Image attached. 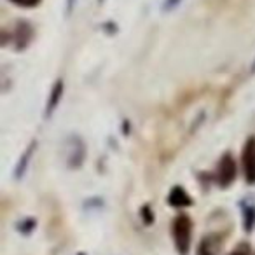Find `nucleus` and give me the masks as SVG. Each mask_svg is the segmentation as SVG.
Wrapping results in <instances>:
<instances>
[{"instance_id": "1", "label": "nucleus", "mask_w": 255, "mask_h": 255, "mask_svg": "<svg viewBox=\"0 0 255 255\" xmlns=\"http://www.w3.org/2000/svg\"><path fill=\"white\" fill-rule=\"evenodd\" d=\"M173 238L178 254L187 255L192 238V222L187 215H178L173 222Z\"/></svg>"}, {"instance_id": "2", "label": "nucleus", "mask_w": 255, "mask_h": 255, "mask_svg": "<svg viewBox=\"0 0 255 255\" xmlns=\"http://www.w3.org/2000/svg\"><path fill=\"white\" fill-rule=\"evenodd\" d=\"M236 178V161L231 154H224L217 170V180L220 187H229Z\"/></svg>"}, {"instance_id": "3", "label": "nucleus", "mask_w": 255, "mask_h": 255, "mask_svg": "<svg viewBox=\"0 0 255 255\" xmlns=\"http://www.w3.org/2000/svg\"><path fill=\"white\" fill-rule=\"evenodd\" d=\"M65 152H67V164L70 168H79L82 164L86 157V147L82 143L81 138L77 136H72L67 140V147H65Z\"/></svg>"}, {"instance_id": "4", "label": "nucleus", "mask_w": 255, "mask_h": 255, "mask_svg": "<svg viewBox=\"0 0 255 255\" xmlns=\"http://www.w3.org/2000/svg\"><path fill=\"white\" fill-rule=\"evenodd\" d=\"M243 170L248 184H255V136H250L245 143Z\"/></svg>"}, {"instance_id": "5", "label": "nucleus", "mask_w": 255, "mask_h": 255, "mask_svg": "<svg viewBox=\"0 0 255 255\" xmlns=\"http://www.w3.org/2000/svg\"><path fill=\"white\" fill-rule=\"evenodd\" d=\"M12 37H14V42H16V46H18V49H23V47L28 46V42H30L32 26L26 21H19L18 25H16V30H14V33H12Z\"/></svg>"}, {"instance_id": "6", "label": "nucleus", "mask_w": 255, "mask_h": 255, "mask_svg": "<svg viewBox=\"0 0 255 255\" xmlns=\"http://www.w3.org/2000/svg\"><path fill=\"white\" fill-rule=\"evenodd\" d=\"M168 203H170L173 208H184V206H189L192 203L191 196L185 192V189L182 187H173V191L168 196Z\"/></svg>"}, {"instance_id": "7", "label": "nucleus", "mask_w": 255, "mask_h": 255, "mask_svg": "<svg viewBox=\"0 0 255 255\" xmlns=\"http://www.w3.org/2000/svg\"><path fill=\"white\" fill-rule=\"evenodd\" d=\"M61 95H63V81H56L51 89L49 100H47V107H46V117H51V114L56 110L58 103L61 100Z\"/></svg>"}, {"instance_id": "8", "label": "nucleus", "mask_w": 255, "mask_h": 255, "mask_svg": "<svg viewBox=\"0 0 255 255\" xmlns=\"http://www.w3.org/2000/svg\"><path fill=\"white\" fill-rule=\"evenodd\" d=\"M35 147H37V142H32V143H30L28 149L25 150V154L21 156V159H19L18 166H16V170H14L16 178H21L23 175H25L26 166H28V163H30V157H32V154L35 152Z\"/></svg>"}, {"instance_id": "9", "label": "nucleus", "mask_w": 255, "mask_h": 255, "mask_svg": "<svg viewBox=\"0 0 255 255\" xmlns=\"http://www.w3.org/2000/svg\"><path fill=\"white\" fill-rule=\"evenodd\" d=\"M243 217H245V231L250 233L255 227V206H243Z\"/></svg>"}, {"instance_id": "10", "label": "nucleus", "mask_w": 255, "mask_h": 255, "mask_svg": "<svg viewBox=\"0 0 255 255\" xmlns=\"http://www.w3.org/2000/svg\"><path fill=\"white\" fill-rule=\"evenodd\" d=\"M9 2H12V4L19 5V7H37V5L40 4V0H9Z\"/></svg>"}, {"instance_id": "11", "label": "nucleus", "mask_w": 255, "mask_h": 255, "mask_svg": "<svg viewBox=\"0 0 255 255\" xmlns=\"http://www.w3.org/2000/svg\"><path fill=\"white\" fill-rule=\"evenodd\" d=\"M231 255H252V252H250V247H248L247 243H241Z\"/></svg>"}, {"instance_id": "12", "label": "nucleus", "mask_w": 255, "mask_h": 255, "mask_svg": "<svg viewBox=\"0 0 255 255\" xmlns=\"http://www.w3.org/2000/svg\"><path fill=\"white\" fill-rule=\"evenodd\" d=\"M75 4H77V0H67V5H65V7H67V14H72Z\"/></svg>"}, {"instance_id": "13", "label": "nucleus", "mask_w": 255, "mask_h": 255, "mask_svg": "<svg viewBox=\"0 0 255 255\" xmlns=\"http://www.w3.org/2000/svg\"><path fill=\"white\" fill-rule=\"evenodd\" d=\"M142 213H143V217H145V222H147V224H150V222H152L154 215H150V212H149V208H147V206L142 210Z\"/></svg>"}, {"instance_id": "14", "label": "nucleus", "mask_w": 255, "mask_h": 255, "mask_svg": "<svg viewBox=\"0 0 255 255\" xmlns=\"http://www.w3.org/2000/svg\"><path fill=\"white\" fill-rule=\"evenodd\" d=\"M252 70H254V72H255V63H254V67H252Z\"/></svg>"}, {"instance_id": "15", "label": "nucleus", "mask_w": 255, "mask_h": 255, "mask_svg": "<svg viewBox=\"0 0 255 255\" xmlns=\"http://www.w3.org/2000/svg\"><path fill=\"white\" fill-rule=\"evenodd\" d=\"M100 2H105V0H100Z\"/></svg>"}]
</instances>
